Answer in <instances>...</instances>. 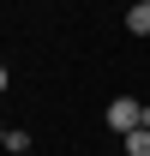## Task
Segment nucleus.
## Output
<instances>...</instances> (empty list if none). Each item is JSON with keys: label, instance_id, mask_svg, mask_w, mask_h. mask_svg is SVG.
I'll return each instance as SVG.
<instances>
[{"label": "nucleus", "instance_id": "obj_1", "mask_svg": "<svg viewBox=\"0 0 150 156\" xmlns=\"http://www.w3.org/2000/svg\"><path fill=\"white\" fill-rule=\"evenodd\" d=\"M102 120H108L114 132L126 138V132H138V126H144V102H132V96H114V102H108V114H102Z\"/></svg>", "mask_w": 150, "mask_h": 156}, {"label": "nucleus", "instance_id": "obj_2", "mask_svg": "<svg viewBox=\"0 0 150 156\" xmlns=\"http://www.w3.org/2000/svg\"><path fill=\"white\" fill-rule=\"evenodd\" d=\"M126 30L132 36H150V0H132L126 6Z\"/></svg>", "mask_w": 150, "mask_h": 156}, {"label": "nucleus", "instance_id": "obj_3", "mask_svg": "<svg viewBox=\"0 0 150 156\" xmlns=\"http://www.w3.org/2000/svg\"><path fill=\"white\" fill-rule=\"evenodd\" d=\"M126 156H150V126H138V132H126Z\"/></svg>", "mask_w": 150, "mask_h": 156}, {"label": "nucleus", "instance_id": "obj_4", "mask_svg": "<svg viewBox=\"0 0 150 156\" xmlns=\"http://www.w3.org/2000/svg\"><path fill=\"white\" fill-rule=\"evenodd\" d=\"M6 84H12V78H6V66H0V90H6Z\"/></svg>", "mask_w": 150, "mask_h": 156}, {"label": "nucleus", "instance_id": "obj_5", "mask_svg": "<svg viewBox=\"0 0 150 156\" xmlns=\"http://www.w3.org/2000/svg\"><path fill=\"white\" fill-rule=\"evenodd\" d=\"M144 126H150V102H144Z\"/></svg>", "mask_w": 150, "mask_h": 156}, {"label": "nucleus", "instance_id": "obj_6", "mask_svg": "<svg viewBox=\"0 0 150 156\" xmlns=\"http://www.w3.org/2000/svg\"><path fill=\"white\" fill-rule=\"evenodd\" d=\"M0 144H6V126H0Z\"/></svg>", "mask_w": 150, "mask_h": 156}]
</instances>
